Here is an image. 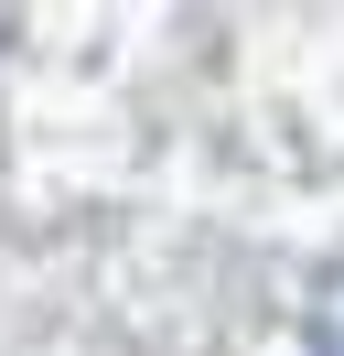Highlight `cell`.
Returning a JSON list of instances; mask_svg holds the SVG:
<instances>
[{
  "mask_svg": "<svg viewBox=\"0 0 344 356\" xmlns=\"http://www.w3.org/2000/svg\"><path fill=\"white\" fill-rule=\"evenodd\" d=\"M312 356H344V259L312 281Z\"/></svg>",
  "mask_w": 344,
  "mask_h": 356,
  "instance_id": "1",
  "label": "cell"
}]
</instances>
